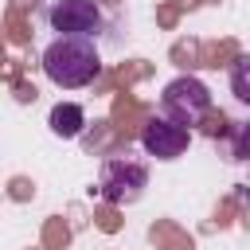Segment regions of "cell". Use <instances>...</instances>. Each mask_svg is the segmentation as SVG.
<instances>
[{"label":"cell","mask_w":250,"mask_h":250,"mask_svg":"<svg viewBox=\"0 0 250 250\" xmlns=\"http://www.w3.org/2000/svg\"><path fill=\"white\" fill-rule=\"evenodd\" d=\"M188 141H191V133L180 129V125H172L168 117H152V121L141 129V145H145V152L156 156V160H176V156L188 148Z\"/></svg>","instance_id":"cell-5"},{"label":"cell","mask_w":250,"mask_h":250,"mask_svg":"<svg viewBox=\"0 0 250 250\" xmlns=\"http://www.w3.org/2000/svg\"><path fill=\"white\" fill-rule=\"evenodd\" d=\"M43 74L62 90H82L102 74V55H98L94 39L59 35L43 51Z\"/></svg>","instance_id":"cell-1"},{"label":"cell","mask_w":250,"mask_h":250,"mask_svg":"<svg viewBox=\"0 0 250 250\" xmlns=\"http://www.w3.org/2000/svg\"><path fill=\"white\" fill-rule=\"evenodd\" d=\"M207 113H211V90L195 74H180V78H172L164 86V94H160V117H168L172 125H180V129L191 133V125H199Z\"/></svg>","instance_id":"cell-2"},{"label":"cell","mask_w":250,"mask_h":250,"mask_svg":"<svg viewBox=\"0 0 250 250\" xmlns=\"http://www.w3.org/2000/svg\"><path fill=\"white\" fill-rule=\"evenodd\" d=\"M47 125H51V133L55 137H78L82 133V125H86V113H82V105H74V102H59L55 109H51V117H47Z\"/></svg>","instance_id":"cell-6"},{"label":"cell","mask_w":250,"mask_h":250,"mask_svg":"<svg viewBox=\"0 0 250 250\" xmlns=\"http://www.w3.org/2000/svg\"><path fill=\"white\" fill-rule=\"evenodd\" d=\"M51 27L59 35H78V39H94L102 31V8L94 0H55L47 12Z\"/></svg>","instance_id":"cell-4"},{"label":"cell","mask_w":250,"mask_h":250,"mask_svg":"<svg viewBox=\"0 0 250 250\" xmlns=\"http://www.w3.org/2000/svg\"><path fill=\"white\" fill-rule=\"evenodd\" d=\"M242 66H246V62H238V66H234V94H238V102H246V98H250V94H246V82H242Z\"/></svg>","instance_id":"cell-7"},{"label":"cell","mask_w":250,"mask_h":250,"mask_svg":"<svg viewBox=\"0 0 250 250\" xmlns=\"http://www.w3.org/2000/svg\"><path fill=\"white\" fill-rule=\"evenodd\" d=\"M148 188V168L137 160V156H109L105 168H102V180H98V191L105 203H133L141 199V191Z\"/></svg>","instance_id":"cell-3"}]
</instances>
